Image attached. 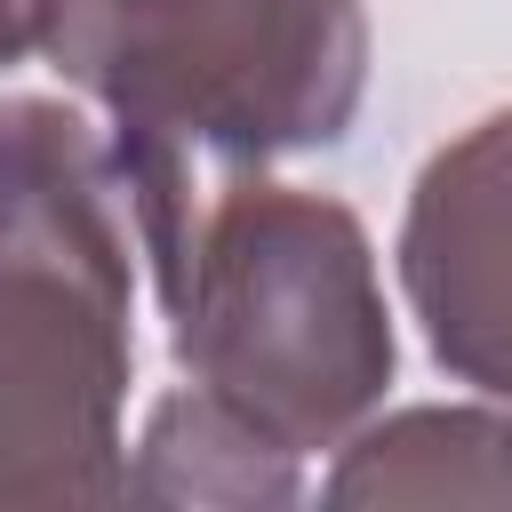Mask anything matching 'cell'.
<instances>
[{"label":"cell","mask_w":512,"mask_h":512,"mask_svg":"<svg viewBox=\"0 0 512 512\" xmlns=\"http://www.w3.org/2000/svg\"><path fill=\"white\" fill-rule=\"evenodd\" d=\"M400 288L432 360L512 400V104L448 136L400 216Z\"/></svg>","instance_id":"277c9868"},{"label":"cell","mask_w":512,"mask_h":512,"mask_svg":"<svg viewBox=\"0 0 512 512\" xmlns=\"http://www.w3.org/2000/svg\"><path fill=\"white\" fill-rule=\"evenodd\" d=\"M128 496L152 504H296V456L256 440L208 392H168L128 456Z\"/></svg>","instance_id":"8992f818"},{"label":"cell","mask_w":512,"mask_h":512,"mask_svg":"<svg viewBox=\"0 0 512 512\" xmlns=\"http://www.w3.org/2000/svg\"><path fill=\"white\" fill-rule=\"evenodd\" d=\"M144 264L192 392L280 456L344 448L376 416L400 344L368 224L344 200L232 168L144 224Z\"/></svg>","instance_id":"6da1fadb"},{"label":"cell","mask_w":512,"mask_h":512,"mask_svg":"<svg viewBox=\"0 0 512 512\" xmlns=\"http://www.w3.org/2000/svg\"><path fill=\"white\" fill-rule=\"evenodd\" d=\"M136 264L0 256V504L128 496Z\"/></svg>","instance_id":"3957f363"},{"label":"cell","mask_w":512,"mask_h":512,"mask_svg":"<svg viewBox=\"0 0 512 512\" xmlns=\"http://www.w3.org/2000/svg\"><path fill=\"white\" fill-rule=\"evenodd\" d=\"M40 56L112 112L136 232L168 216L200 160L272 168L328 152L368 96L360 0H32Z\"/></svg>","instance_id":"7a4b0ae2"},{"label":"cell","mask_w":512,"mask_h":512,"mask_svg":"<svg viewBox=\"0 0 512 512\" xmlns=\"http://www.w3.org/2000/svg\"><path fill=\"white\" fill-rule=\"evenodd\" d=\"M336 512L376 504H512V400L496 408H400L336 448L320 488Z\"/></svg>","instance_id":"5b68a950"},{"label":"cell","mask_w":512,"mask_h":512,"mask_svg":"<svg viewBox=\"0 0 512 512\" xmlns=\"http://www.w3.org/2000/svg\"><path fill=\"white\" fill-rule=\"evenodd\" d=\"M24 48H40V8L32 0H0V64H16Z\"/></svg>","instance_id":"52a82bcc"}]
</instances>
